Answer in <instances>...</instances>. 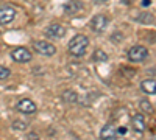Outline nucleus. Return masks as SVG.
I'll return each mask as SVG.
<instances>
[{"instance_id":"f8f14e48","label":"nucleus","mask_w":156,"mask_h":140,"mask_svg":"<svg viewBox=\"0 0 156 140\" xmlns=\"http://www.w3.org/2000/svg\"><path fill=\"white\" fill-rule=\"evenodd\" d=\"M131 125H133V129L136 132H144L145 131V118L142 114H136V115L131 118Z\"/></svg>"},{"instance_id":"9d476101","label":"nucleus","mask_w":156,"mask_h":140,"mask_svg":"<svg viewBox=\"0 0 156 140\" xmlns=\"http://www.w3.org/2000/svg\"><path fill=\"white\" fill-rule=\"evenodd\" d=\"M140 90L147 95H156V78H148L140 83Z\"/></svg>"},{"instance_id":"6ab92c4d","label":"nucleus","mask_w":156,"mask_h":140,"mask_svg":"<svg viewBox=\"0 0 156 140\" xmlns=\"http://www.w3.org/2000/svg\"><path fill=\"white\" fill-rule=\"evenodd\" d=\"M117 134H120V135L126 134V128H125V126H122V128H119V131H117Z\"/></svg>"},{"instance_id":"a211bd4d","label":"nucleus","mask_w":156,"mask_h":140,"mask_svg":"<svg viewBox=\"0 0 156 140\" xmlns=\"http://www.w3.org/2000/svg\"><path fill=\"white\" fill-rule=\"evenodd\" d=\"M28 140H39V137H37V134H28V137H27Z\"/></svg>"},{"instance_id":"9b49d317","label":"nucleus","mask_w":156,"mask_h":140,"mask_svg":"<svg viewBox=\"0 0 156 140\" xmlns=\"http://www.w3.org/2000/svg\"><path fill=\"white\" fill-rule=\"evenodd\" d=\"M117 137V129L111 125H105L100 131V138L101 140H114Z\"/></svg>"},{"instance_id":"4be33fe9","label":"nucleus","mask_w":156,"mask_h":140,"mask_svg":"<svg viewBox=\"0 0 156 140\" xmlns=\"http://www.w3.org/2000/svg\"><path fill=\"white\" fill-rule=\"evenodd\" d=\"M122 2H123L125 5H129V3H131V0H122Z\"/></svg>"},{"instance_id":"aec40b11","label":"nucleus","mask_w":156,"mask_h":140,"mask_svg":"<svg viewBox=\"0 0 156 140\" xmlns=\"http://www.w3.org/2000/svg\"><path fill=\"white\" fill-rule=\"evenodd\" d=\"M142 6H144V8L150 6V0H142Z\"/></svg>"},{"instance_id":"4468645a","label":"nucleus","mask_w":156,"mask_h":140,"mask_svg":"<svg viewBox=\"0 0 156 140\" xmlns=\"http://www.w3.org/2000/svg\"><path fill=\"white\" fill-rule=\"evenodd\" d=\"M92 58H94L95 61H108V55L103 52V50H97Z\"/></svg>"},{"instance_id":"f03ea898","label":"nucleus","mask_w":156,"mask_h":140,"mask_svg":"<svg viewBox=\"0 0 156 140\" xmlns=\"http://www.w3.org/2000/svg\"><path fill=\"white\" fill-rule=\"evenodd\" d=\"M148 58V50L144 45H134L128 50V59L131 62H142Z\"/></svg>"},{"instance_id":"2eb2a0df","label":"nucleus","mask_w":156,"mask_h":140,"mask_svg":"<svg viewBox=\"0 0 156 140\" xmlns=\"http://www.w3.org/2000/svg\"><path fill=\"white\" fill-rule=\"evenodd\" d=\"M140 108L142 109H144L145 112H148V114H151L153 112V106H151V103H150V101H147V100H140Z\"/></svg>"},{"instance_id":"f3484780","label":"nucleus","mask_w":156,"mask_h":140,"mask_svg":"<svg viewBox=\"0 0 156 140\" xmlns=\"http://www.w3.org/2000/svg\"><path fill=\"white\" fill-rule=\"evenodd\" d=\"M12 129H16V131L27 129V123H23V121H14V123H12Z\"/></svg>"},{"instance_id":"dca6fc26","label":"nucleus","mask_w":156,"mask_h":140,"mask_svg":"<svg viewBox=\"0 0 156 140\" xmlns=\"http://www.w3.org/2000/svg\"><path fill=\"white\" fill-rule=\"evenodd\" d=\"M9 69L8 67H3V66H0V81H3V80H6L8 76H9Z\"/></svg>"},{"instance_id":"ddd939ff","label":"nucleus","mask_w":156,"mask_h":140,"mask_svg":"<svg viewBox=\"0 0 156 140\" xmlns=\"http://www.w3.org/2000/svg\"><path fill=\"white\" fill-rule=\"evenodd\" d=\"M61 98H62L64 103H67V104H73V103H76V101H78V95L73 90H64L62 95H61Z\"/></svg>"},{"instance_id":"0eeeda50","label":"nucleus","mask_w":156,"mask_h":140,"mask_svg":"<svg viewBox=\"0 0 156 140\" xmlns=\"http://www.w3.org/2000/svg\"><path fill=\"white\" fill-rule=\"evenodd\" d=\"M11 58L16 62H28V61H31V52L25 47H19L16 50H12Z\"/></svg>"},{"instance_id":"f257e3e1","label":"nucleus","mask_w":156,"mask_h":140,"mask_svg":"<svg viewBox=\"0 0 156 140\" xmlns=\"http://www.w3.org/2000/svg\"><path fill=\"white\" fill-rule=\"evenodd\" d=\"M89 47V39L84 34H75L69 42V53L73 58H81Z\"/></svg>"},{"instance_id":"1a4fd4ad","label":"nucleus","mask_w":156,"mask_h":140,"mask_svg":"<svg viewBox=\"0 0 156 140\" xmlns=\"http://www.w3.org/2000/svg\"><path fill=\"white\" fill-rule=\"evenodd\" d=\"M83 9V3L80 2V0H69V2L64 5V12L69 16H73L76 14V12H80Z\"/></svg>"},{"instance_id":"5701e85b","label":"nucleus","mask_w":156,"mask_h":140,"mask_svg":"<svg viewBox=\"0 0 156 140\" xmlns=\"http://www.w3.org/2000/svg\"><path fill=\"white\" fill-rule=\"evenodd\" d=\"M153 140H156V138H153Z\"/></svg>"},{"instance_id":"423d86ee","label":"nucleus","mask_w":156,"mask_h":140,"mask_svg":"<svg viewBox=\"0 0 156 140\" xmlns=\"http://www.w3.org/2000/svg\"><path fill=\"white\" fill-rule=\"evenodd\" d=\"M45 36L50 39H61V37L66 36V28L59 23H51L45 28Z\"/></svg>"},{"instance_id":"7ed1b4c3","label":"nucleus","mask_w":156,"mask_h":140,"mask_svg":"<svg viewBox=\"0 0 156 140\" xmlns=\"http://www.w3.org/2000/svg\"><path fill=\"white\" fill-rule=\"evenodd\" d=\"M33 48L34 52L42 55V56H53L56 55V47L50 42H45V41H36L33 44Z\"/></svg>"},{"instance_id":"39448f33","label":"nucleus","mask_w":156,"mask_h":140,"mask_svg":"<svg viewBox=\"0 0 156 140\" xmlns=\"http://www.w3.org/2000/svg\"><path fill=\"white\" fill-rule=\"evenodd\" d=\"M108 23H109V19L105 14H97V16L92 17V20H90V27H92V31L101 33V31L106 30Z\"/></svg>"},{"instance_id":"6e6552de","label":"nucleus","mask_w":156,"mask_h":140,"mask_svg":"<svg viewBox=\"0 0 156 140\" xmlns=\"http://www.w3.org/2000/svg\"><path fill=\"white\" fill-rule=\"evenodd\" d=\"M16 109H17L19 112H22V114H27V115H28V114H34V112L37 111L34 101H31V100H28V98L20 100L19 103L16 104Z\"/></svg>"},{"instance_id":"412c9836","label":"nucleus","mask_w":156,"mask_h":140,"mask_svg":"<svg viewBox=\"0 0 156 140\" xmlns=\"http://www.w3.org/2000/svg\"><path fill=\"white\" fill-rule=\"evenodd\" d=\"M94 2H95L97 5H103V3H106L108 0H94Z\"/></svg>"},{"instance_id":"20e7f679","label":"nucleus","mask_w":156,"mask_h":140,"mask_svg":"<svg viewBox=\"0 0 156 140\" xmlns=\"http://www.w3.org/2000/svg\"><path fill=\"white\" fill-rule=\"evenodd\" d=\"M17 11L11 5H0V25H8L16 19Z\"/></svg>"}]
</instances>
